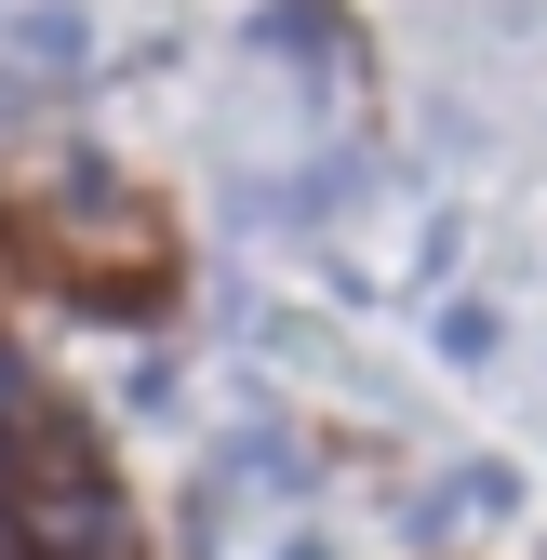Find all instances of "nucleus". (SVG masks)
<instances>
[{
  "label": "nucleus",
  "instance_id": "nucleus-2",
  "mask_svg": "<svg viewBox=\"0 0 547 560\" xmlns=\"http://www.w3.org/2000/svg\"><path fill=\"white\" fill-rule=\"evenodd\" d=\"M14 54L40 67V81H67V67H81V14H67V0H40V14H14Z\"/></svg>",
  "mask_w": 547,
  "mask_h": 560
},
{
  "label": "nucleus",
  "instance_id": "nucleus-1",
  "mask_svg": "<svg viewBox=\"0 0 547 560\" xmlns=\"http://www.w3.org/2000/svg\"><path fill=\"white\" fill-rule=\"evenodd\" d=\"M0 521L40 560H107L120 547V494H107V467H94V441L67 413H27V441L0 454Z\"/></svg>",
  "mask_w": 547,
  "mask_h": 560
}]
</instances>
